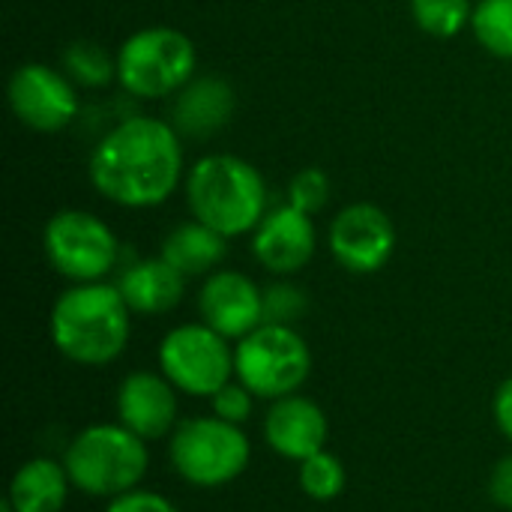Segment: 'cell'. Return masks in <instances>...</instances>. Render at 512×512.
<instances>
[{"mask_svg": "<svg viewBox=\"0 0 512 512\" xmlns=\"http://www.w3.org/2000/svg\"><path fill=\"white\" fill-rule=\"evenodd\" d=\"M87 171L105 201L129 210L159 207L186 180L183 138L168 120L132 114L96 141Z\"/></svg>", "mask_w": 512, "mask_h": 512, "instance_id": "1", "label": "cell"}, {"mask_svg": "<svg viewBox=\"0 0 512 512\" xmlns=\"http://www.w3.org/2000/svg\"><path fill=\"white\" fill-rule=\"evenodd\" d=\"M54 348L75 366L114 363L132 333V309L114 282L69 285L48 318Z\"/></svg>", "mask_w": 512, "mask_h": 512, "instance_id": "2", "label": "cell"}, {"mask_svg": "<svg viewBox=\"0 0 512 512\" xmlns=\"http://www.w3.org/2000/svg\"><path fill=\"white\" fill-rule=\"evenodd\" d=\"M192 219L222 237L252 234L267 216V186L261 171L234 153L201 156L183 180Z\"/></svg>", "mask_w": 512, "mask_h": 512, "instance_id": "3", "label": "cell"}, {"mask_svg": "<svg viewBox=\"0 0 512 512\" xmlns=\"http://www.w3.org/2000/svg\"><path fill=\"white\" fill-rule=\"evenodd\" d=\"M72 489L87 498H117L141 486L147 477V441L123 423H96L81 429L63 453Z\"/></svg>", "mask_w": 512, "mask_h": 512, "instance_id": "4", "label": "cell"}, {"mask_svg": "<svg viewBox=\"0 0 512 512\" xmlns=\"http://www.w3.org/2000/svg\"><path fill=\"white\" fill-rule=\"evenodd\" d=\"M117 54V84L135 99L177 96L198 69L195 42L177 27H141L123 39Z\"/></svg>", "mask_w": 512, "mask_h": 512, "instance_id": "5", "label": "cell"}, {"mask_svg": "<svg viewBox=\"0 0 512 512\" xmlns=\"http://www.w3.org/2000/svg\"><path fill=\"white\" fill-rule=\"evenodd\" d=\"M168 459L177 477L195 489H219L243 477L252 462V444L243 426L216 414L180 420L168 438Z\"/></svg>", "mask_w": 512, "mask_h": 512, "instance_id": "6", "label": "cell"}, {"mask_svg": "<svg viewBox=\"0 0 512 512\" xmlns=\"http://www.w3.org/2000/svg\"><path fill=\"white\" fill-rule=\"evenodd\" d=\"M312 375V348L285 324H261L234 345V378L258 399L276 402L300 393Z\"/></svg>", "mask_w": 512, "mask_h": 512, "instance_id": "7", "label": "cell"}, {"mask_svg": "<svg viewBox=\"0 0 512 512\" xmlns=\"http://www.w3.org/2000/svg\"><path fill=\"white\" fill-rule=\"evenodd\" d=\"M42 249L51 270L72 285L105 282L120 261L117 234L90 210H57L45 222Z\"/></svg>", "mask_w": 512, "mask_h": 512, "instance_id": "8", "label": "cell"}, {"mask_svg": "<svg viewBox=\"0 0 512 512\" xmlns=\"http://www.w3.org/2000/svg\"><path fill=\"white\" fill-rule=\"evenodd\" d=\"M159 372L186 396L210 399L228 381H234V348L231 339L219 336L213 327L180 324L168 330L156 351Z\"/></svg>", "mask_w": 512, "mask_h": 512, "instance_id": "9", "label": "cell"}, {"mask_svg": "<svg viewBox=\"0 0 512 512\" xmlns=\"http://www.w3.org/2000/svg\"><path fill=\"white\" fill-rule=\"evenodd\" d=\"M327 246L342 270L372 276L384 270L396 252V225L384 207L357 201L336 213L327 231Z\"/></svg>", "mask_w": 512, "mask_h": 512, "instance_id": "10", "label": "cell"}, {"mask_svg": "<svg viewBox=\"0 0 512 512\" xmlns=\"http://www.w3.org/2000/svg\"><path fill=\"white\" fill-rule=\"evenodd\" d=\"M9 108L33 132H60L78 117L72 78L45 63H21L9 75Z\"/></svg>", "mask_w": 512, "mask_h": 512, "instance_id": "11", "label": "cell"}, {"mask_svg": "<svg viewBox=\"0 0 512 512\" xmlns=\"http://www.w3.org/2000/svg\"><path fill=\"white\" fill-rule=\"evenodd\" d=\"M198 312L219 336L240 342L264 324V288L240 270H216L198 291Z\"/></svg>", "mask_w": 512, "mask_h": 512, "instance_id": "12", "label": "cell"}, {"mask_svg": "<svg viewBox=\"0 0 512 512\" xmlns=\"http://www.w3.org/2000/svg\"><path fill=\"white\" fill-rule=\"evenodd\" d=\"M177 393L180 390L162 372H147V369L129 372L114 396L117 423H123L141 441L171 438V432L180 423Z\"/></svg>", "mask_w": 512, "mask_h": 512, "instance_id": "13", "label": "cell"}, {"mask_svg": "<svg viewBox=\"0 0 512 512\" xmlns=\"http://www.w3.org/2000/svg\"><path fill=\"white\" fill-rule=\"evenodd\" d=\"M318 249V231L309 213L291 207L288 201L267 210V216L252 231V255L273 276L300 273Z\"/></svg>", "mask_w": 512, "mask_h": 512, "instance_id": "14", "label": "cell"}, {"mask_svg": "<svg viewBox=\"0 0 512 512\" xmlns=\"http://www.w3.org/2000/svg\"><path fill=\"white\" fill-rule=\"evenodd\" d=\"M330 420L318 402L309 396L291 393L270 402L264 414V441L267 447L291 462H306L309 456L327 450Z\"/></svg>", "mask_w": 512, "mask_h": 512, "instance_id": "15", "label": "cell"}, {"mask_svg": "<svg viewBox=\"0 0 512 512\" xmlns=\"http://www.w3.org/2000/svg\"><path fill=\"white\" fill-rule=\"evenodd\" d=\"M237 111L234 87L219 75H195L171 102V126L180 138H210L222 132Z\"/></svg>", "mask_w": 512, "mask_h": 512, "instance_id": "16", "label": "cell"}, {"mask_svg": "<svg viewBox=\"0 0 512 512\" xmlns=\"http://www.w3.org/2000/svg\"><path fill=\"white\" fill-rule=\"evenodd\" d=\"M135 315H165L186 297V276L171 267L162 255L141 258L120 270L114 282Z\"/></svg>", "mask_w": 512, "mask_h": 512, "instance_id": "17", "label": "cell"}, {"mask_svg": "<svg viewBox=\"0 0 512 512\" xmlns=\"http://www.w3.org/2000/svg\"><path fill=\"white\" fill-rule=\"evenodd\" d=\"M72 492V480L63 462L54 459H30L24 462L12 480L6 501L15 512H63Z\"/></svg>", "mask_w": 512, "mask_h": 512, "instance_id": "18", "label": "cell"}, {"mask_svg": "<svg viewBox=\"0 0 512 512\" xmlns=\"http://www.w3.org/2000/svg\"><path fill=\"white\" fill-rule=\"evenodd\" d=\"M159 255L171 267H177L186 279L210 276L219 270V264L228 255V237H222L219 231H213L210 225H204L198 219H189V222L174 225L165 234Z\"/></svg>", "mask_w": 512, "mask_h": 512, "instance_id": "19", "label": "cell"}, {"mask_svg": "<svg viewBox=\"0 0 512 512\" xmlns=\"http://www.w3.org/2000/svg\"><path fill=\"white\" fill-rule=\"evenodd\" d=\"M63 72L72 78L78 87H108L117 81V54H108L99 42L93 39H75L63 51Z\"/></svg>", "mask_w": 512, "mask_h": 512, "instance_id": "20", "label": "cell"}, {"mask_svg": "<svg viewBox=\"0 0 512 512\" xmlns=\"http://www.w3.org/2000/svg\"><path fill=\"white\" fill-rule=\"evenodd\" d=\"M414 24L435 39H453L471 27L474 3L471 0H411Z\"/></svg>", "mask_w": 512, "mask_h": 512, "instance_id": "21", "label": "cell"}, {"mask_svg": "<svg viewBox=\"0 0 512 512\" xmlns=\"http://www.w3.org/2000/svg\"><path fill=\"white\" fill-rule=\"evenodd\" d=\"M474 39L501 60H512V0H480L471 18Z\"/></svg>", "mask_w": 512, "mask_h": 512, "instance_id": "22", "label": "cell"}, {"mask_svg": "<svg viewBox=\"0 0 512 512\" xmlns=\"http://www.w3.org/2000/svg\"><path fill=\"white\" fill-rule=\"evenodd\" d=\"M300 489L306 498L318 501V504H327V501H336L342 492H345V483H348V474H345V465L339 456H333L330 450H321L315 456H309L306 462H300Z\"/></svg>", "mask_w": 512, "mask_h": 512, "instance_id": "23", "label": "cell"}, {"mask_svg": "<svg viewBox=\"0 0 512 512\" xmlns=\"http://www.w3.org/2000/svg\"><path fill=\"white\" fill-rule=\"evenodd\" d=\"M309 312V297L300 285L279 279L264 288V324L294 327Z\"/></svg>", "mask_w": 512, "mask_h": 512, "instance_id": "24", "label": "cell"}, {"mask_svg": "<svg viewBox=\"0 0 512 512\" xmlns=\"http://www.w3.org/2000/svg\"><path fill=\"white\" fill-rule=\"evenodd\" d=\"M330 192H333V186H330L327 171H321V168H303L288 183V204L297 207V210H303V213H309V216H315V213H321L327 207Z\"/></svg>", "mask_w": 512, "mask_h": 512, "instance_id": "25", "label": "cell"}, {"mask_svg": "<svg viewBox=\"0 0 512 512\" xmlns=\"http://www.w3.org/2000/svg\"><path fill=\"white\" fill-rule=\"evenodd\" d=\"M255 399L258 396L234 378L216 396H210V405H213V414L219 420L234 423V426H246L255 414Z\"/></svg>", "mask_w": 512, "mask_h": 512, "instance_id": "26", "label": "cell"}, {"mask_svg": "<svg viewBox=\"0 0 512 512\" xmlns=\"http://www.w3.org/2000/svg\"><path fill=\"white\" fill-rule=\"evenodd\" d=\"M105 512H180L165 495L159 492H147V489H132L126 495H117L108 501Z\"/></svg>", "mask_w": 512, "mask_h": 512, "instance_id": "27", "label": "cell"}, {"mask_svg": "<svg viewBox=\"0 0 512 512\" xmlns=\"http://www.w3.org/2000/svg\"><path fill=\"white\" fill-rule=\"evenodd\" d=\"M489 498L501 507V510L512 512V453L504 456L489 477Z\"/></svg>", "mask_w": 512, "mask_h": 512, "instance_id": "28", "label": "cell"}, {"mask_svg": "<svg viewBox=\"0 0 512 512\" xmlns=\"http://www.w3.org/2000/svg\"><path fill=\"white\" fill-rule=\"evenodd\" d=\"M492 417H495V426L498 432L512 444V375L507 381H501V387L495 390V399H492Z\"/></svg>", "mask_w": 512, "mask_h": 512, "instance_id": "29", "label": "cell"}, {"mask_svg": "<svg viewBox=\"0 0 512 512\" xmlns=\"http://www.w3.org/2000/svg\"><path fill=\"white\" fill-rule=\"evenodd\" d=\"M0 512H15V510H12V507H9V501H6V498L0 501Z\"/></svg>", "mask_w": 512, "mask_h": 512, "instance_id": "30", "label": "cell"}]
</instances>
